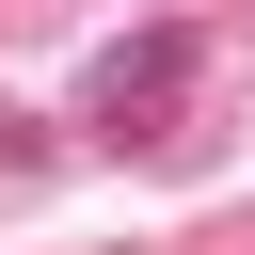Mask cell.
I'll list each match as a JSON object with an SVG mask.
<instances>
[{
  "instance_id": "obj_1",
  "label": "cell",
  "mask_w": 255,
  "mask_h": 255,
  "mask_svg": "<svg viewBox=\"0 0 255 255\" xmlns=\"http://www.w3.org/2000/svg\"><path fill=\"white\" fill-rule=\"evenodd\" d=\"M175 80H191V32H143V48H112V64H96V128H128V112H159Z\"/></svg>"
}]
</instances>
